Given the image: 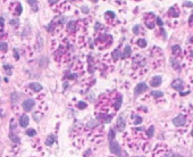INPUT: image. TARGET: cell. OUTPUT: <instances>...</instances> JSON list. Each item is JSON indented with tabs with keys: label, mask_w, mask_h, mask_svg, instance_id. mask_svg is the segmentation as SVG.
Segmentation results:
<instances>
[{
	"label": "cell",
	"mask_w": 193,
	"mask_h": 157,
	"mask_svg": "<svg viewBox=\"0 0 193 157\" xmlns=\"http://www.w3.org/2000/svg\"><path fill=\"white\" fill-rule=\"evenodd\" d=\"M172 51H173V55L177 56V55L181 53V48H180V46H177V44L173 46V48H172Z\"/></svg>",
	"instance_id": "16"
},
{
	"label": "cell",
	"mask_w": 193,
	"mask_h": 157,
	"mask_svg": "<svg viewBox=\"0 0 193 157\" xmlns=\"http://www.w3.org/2000/svg\"><path fill=\"white\" fill-rule=\"evenodd\" d=\"M18 23H19L18 20H11V21H10V24H11V25H15V26H17Z\"/></svg>",
	"instance_id": "30"
},
{
	"label": "cell",
	"mask_w": 193,
	"mask_h": 157,
	"mask_svg": "<svg viewBox=\"0 0 193 157\" xmlns=\"http://www.w3.org/2000/svg\"><path fill=\"white\" fill-rule=\"evenodd\" d=\"M147 89H148V87H147V84L145 83H139L137 86H136V88H135V94H142V92H144V91H147Z\"/></svg>",
	"instance_id": "7"
},
{
	"label": "cell",
	"mask_w": 193,
	"mask_h": 157,
	"mask_svg": "<svg viewBox=\"0 0 193 157\" xmlns=\"http://www.w3.org/2000/svg\"><path fill=\"white\" fill-rule=\"evenodd\" d=\"M56 141V137L55 135H49V137H47V140H46V145L47 146H51L54 142Z\"/></svg>",
	"instance_id": "13"
},
{
	"label": "cell",
	"mask_w": 193,
	"mask_h": 157,
	"mask_svg": "<svg viewBox=\"0 0 193 157\" xmlns=\"http://www.w3.org/2000/svg\"><path fill=\"white\" fill-rule=\"evenodd\" d=\"M109 149H110V152H111L113 154H115V155H117V156H121V154H122L121 147H119L118 142L115 141V140H111V141H110V144H109Z\"/></svg>",
	"instance_id": "2"
},
{
	"label": "cell",
	"mask_w": 193,
	"mask_h": 157,
	"mask_svg": "<svg viewBox=\"0 0 193 157\" xmlns=\"http://www.w3.org/2000/svg\"><path fill=\"white\" fill-rule=\"evenodd\" d=\"M178 14H180V13H178V11H175V10H174V8H170V10H169V15H170V16H173V17H177V16H178Z\"/></svg>",
	"instance_id": "24"
},
{
	"label": "cell",
	"mask_w": 193,
	"mask_h": 157,
	"mask_svg": "<svg viewBox=\"0 0 193 157\" xmlns=\"http://www.w3.org/2000/svg\"><path fill=\"white\" fill-rule=\"evenodd\" d=\"M133 32L135 33V34H137L139 33V26L136 25V26H134V29H133Z\"/></svg>",
	"instance_id": "32"
},
{
	"label": "cell",
	"mask_w": 193,
	"mask_h": 157,
	"mask_svg": "<svg viewBox=\"0 0 193 157\" xmlns=\"http://www.w3.org/2000/svg\"><path fill=\"white\" fill-rule=\"evenodd\" d=\"M36 41H39V43L36 42V46L39 44V47H36V48H38V50L40 51V50H42V48H43V40H42L41 35H38V39H36Z\"/></svg>",
	"instance_id": "14"
},
{
	"label": "cell",
	"mask_w": 193,
	"mask_h": 157,
	"mask_svg": "<svg viewBox=\"0 0 193 157\" xmlns=\"http://www.w3.org/2000/svg\"><path fill=\"white\" fill-rule=\"evenodd\" d=\"M134 123H135L136 125H137V124H141V123H142V117H140V116H137V117H136V120L134 121Z\"/></svg>",
	"instance_id": "28"
},
{
	"label": "cell",
	"mask_w": 193,
	"mask_h": 157,
	"mask_svg": "<svg viewBox=\"0 0 193 157\" xmlns=\"http://www.w3.org/2000/svg\"><path fill=\"white\" fill-rule=\"evenodd\" d=\"M153 132H155V127H153V126H150V127L148 129V131H147V135H148V137H152V135H153Z\"/></svg>",
	"instance_id": "22"
},
{
	"label": "cell",
	"mask_w": 193,
	"mask_h": 157,
	"mask_svg": "<svg viewBox=\"0 0 193 157\" xmlns=\"http://www.w3.org/2000/svg\"><path fill=\"white\" fill-rule=\"evenodd\" d=\"M114 138H115V131H114V130H110V131H109V140L111 141V140H114Z\"/></svg>",
	"instance_id": "27"
},
{
	"label": "cell",
	"mask_w": 193,
	"mask_h": 157,
	"mask_svg": "<svg viewBox=\"0 0 193 157\" xmlns=\"http://www.w3.org/2000/svg\"><path fill=\"white\" fill-rule=\"evenodd\" d=\"M150 84H151L152 87H159L161 84V77L160 76H155V77H152L151 81H150Z\"/></svg>",
	"instance_id": "10"
},
{
	"label": "cell",
	"mask_w": 193,
	"mask_h": 157,
	"mask_svg": "<svg viewBox=\"0 0 193 157\" xmlns=\"http://www.w3.org/2000/svg\"><path fill=\"white\" fill-rule=\"evenodd\" d=\"M29 88H30V89H32L33 91H41V90H42V86H41L40 83H38V82L30 83Z\"/></svg>",
	"instance_id": "11"
},
{
	"label": "cell",
	"mask_w": 193,
	"mask_h": 157,
	"mask_svg": "<svg viewBox=\"0 0 193 157\" xmlns=\"http://www.w3.org/2000/svg\"><path fill=\"white\" fill-rule=\"evenodd\" d=\"M156 20H157V24H158V25H162V21H161L160 18H156Z\"/></svg>",
	"instance_id": "35"
},
{
	"label": "cell",
	"mask_w": 193,
	"mask_h": 157,
	"mask_svg": "<svg viewBox=\"0 0 193 157\" xmlns=\"http://www.w3.org/2000/svg\"><path fill=\"white\" fill-rule=\"evenodd\" d=\"M151 94H152L155 98H160V97H162V96H164V94H162L161 91H152V92H151Z\"/></svg>",
	"instance_id": "23"
},
{
	"label": "cell",
	"mask_w": 193,
	"mask_h": 157,
	"mask_svg": "<svg viewBox=\"0 0 193 157\" xmlns=\"http://www.w3.org/2000/svg\"><path fill=\"white\" fill-rule=\"evenodd\" d=\"M14 54H15V58L18 59V58H19V55H18V53H17V49H14Z\"/></svg>",
	"instance_id": "31"
},
{
	"label": "cell",
	"mask_w": 193,
	"mask_h": 157,
	"mask_svg": "<svg viewBox=\"0 0 193 157\" xmlns=\"http://www.w3.org/2000/svg\"><path fill=\"white\" fill-rule=\"evenodd\" d=\"M77 107H78L80 109H83V108H85V107H86V104H85V102H83V101H80V102L77 104Z\"/></svg>",
	"instance_id": "26"
},
{
	"label": "cell",
	"mask_w": 193,
	"mask_h": 157,
	"mask_svg": "<svg viewBox=\"0 0 193 157\" xmlns=\"http://www.w3.org/2000/svg\"><path fill=\"white\" fill-rule=\"evenodd\" d=\"M137 46L141 48H144V47H147V41L144 39H140V40H137Z\"/></svg>",
	"instance_id": "19"
},
{
	"label": "cell",
	"mask_w": 193,
	"mask_h": 157,
	"mask_svg": "<svg viewBox=\"0 0 193 157\" xmlns=\"http://www.w3.org/2000/svg\"><path fill=\"white\" fill-rule=\"evenodd\" d=\"M144 22H145L147 26H148L149 29H153V26H155V22H156V17H155V15H153V14H149L148 16H145Z\"/></svg>",
	"instance_id": "4"
},
{
	"label": "cell",
	"mask_w": 193,
	"mask_h": 157,
	"mask_svg": "<svg viewBox=\"0 0 193 157\" xmlns=\"http://www.w3.org/2000/svg\"><path fill=\"white\" fill-rule=\"evenodd\" d=\"M19 124L22 127H26L29 125V116L27 115H23L21 119H19Z\"/></svg>",
	"instance_id": "12"
},
{
	"label": "cell",
	"mask_w": 193,
	"mask_h": 157,
	"mask_svg": "<svg viewBox=\"0 0 193 157\" xmlns=\"http://www.w3.org/2000/svg\"><path fill=\"white\" fill-rule=\"evenodd\" d=\"M34 100H32V99H27V100H25L24 102H23V109L24 111H26V112H29V111H31L33 107H34Z\"/></svg>",
	"instance_id": "6"
},
{
	"label": "cell",
	"mask_w": 193,
	"mask_h": 157,
	"mask_svg": "<svg viewBox=\"0 0 193 157\" xmlns=\"http://www.w3.org/2000/svg\"><path fill=\"white\" fill-rule=\"evenodd\" d=\"M9 138H10L14 142H18V141H19V139H18V138H16V135H15L14 133H10V134H9Z\"/></svg>",
	"instance_id": "25"
},
{
	"label": "cell",
	"mask_w": 193,
	"mask_h": 157,
	"mask_svg": "<svg viewBox=\"0 0 193 157\" xmlns=\"http://www.w3.org/2000/svg\"><path fill=\"white\" fill-rule=\"evenodd\" d=\"M70 1H73V0H70Z\"/></svg>",
	"instance_id": "40"
},
{
	"label": "cell",
	"mask_w": 193,
	"mask_h": 157,
	"mask_svg": "<svg viewBox=\"0 0 193 157\" xmlns=\"http://www.w3.org/2000/svg\"><path fill=\"white\" fill-rule=\"evenodd\" d=\"M191 135L193 137V130H192V132H191Z\"/></svg>",
	"instance_id": "39"
},
{
	"label": "cell",
	"mask_w": 193,
	"mask_h": 157,
	"mask_svg": "<svg viewBox=\"0 0 193 157\" xmlns=\"http://www.w3.org/2000/svg\"><path fill=\"white\" fill-rule=\"evenodd\" d=\"M27 2L31 5L33 11H36V10H38V1H36V0H27Z\"/></svg>",
	"instance_id": "15"
},
{
	"label": "cell",
	"mask_w": 193,
	"mask_h": 157,
	"mask_svg": "<svg viewBox=\"0 0 193 157\" xmlns=\"http://www.w3.org/2000/svg\"><path fill=\"white\" fill-rule=\"evenodd\" d=\"M185 122H186V119H185V116H183V115H178V116H176V117L173 120V123H174L175 126L184 125Z\"/></svg>",
	"instance_id": "5"
},
{
	"label": "cell",
	"mask_w": 193,
	"mask_h": 157,
	"mask_svg": "<svg viewBox=\"0 0 193 157\" xmlns=\"http://www.w3.org/2000/svg\"><path fill=\"white\" fill-rule=\"evenodd\" d=\"M125 127V120L123 116H119V119L117 120V129L118 131H123Z\"/></svg>",
	"instance_id": "9"
},
{
	"label": "cell",
	"mask_w": 193,
	"mask_h": 157,
	"mask_svg": "<svg viewBox=\"0 0 193 157\" xmlns=\"http://www.w3.org/2000/svg\"><path fill=\"white\" fill-rule=\"evenodd\" d=\"M10 10L15 16H18V15L22 14V5L18 3V2H14L10 6Z\"/></svg>",
	"instance_id": "3"
},
{
	"label": "cell",
	"mask_w": 193,
	"mask_h": 157,
	"mask_svg": "<svg viewBox=\"0 0 193 157\" xmlns=\"http://www.w3.org/2000/svg\"><path fill=\"white\" fill-rule=\"evenodd\" d=\"M111 41H113V39L110 35H101L96 39V42L100 47H108L111 43Z\"/></svg>",
	"instance_id": "1"
},
{
	"label": "cell",
	"mask_w": 193,
	"mask_h": 157,
	"mask_svg": "<svg viewBox=\"0 0 193 157\" xmlns=\"http://www.w3.org/2000/svg\"><path fill=\"white\" fill-rule=\"evenodd\" d=\"M0 25H1V26H2V25H3V20H2V18H1V20H0Z\"/></svg>",
	"instance_id": "37"
},
{
	"label": "cell",
	"mask_w": 193,
	"mask_h": 157,
	"mask_svg": "<svg viewBox=\"0 0 193 157\" xmlns=\"http://www.w3.org/2000/svg\"><path fill=\"white\" fill-rule=\"evenodd\" d=\"M131 53H132L131 47H129V46H126V47H125V50H124V53H123V57H129V55H131Z\"/></svg>",
	"instance_id": "18"
},
{
	"label": "cell",
	"mask_w": 193,
	"mask_h": 157,
	"mask_svg": "<svg viewBox=\"0 0 193 157\" xmlns=\"http://www.w3.org/2000/svg\"><path fill=\"white\" fill-rule=\"evenodd\" d=\"M59 0H49V3L50 5H54V3H57Z\"/></svg>",
	"instance_id": "34"
},
{
	"label": "cell",
	"mask_w": 193,
	"mask_h": 157,
	"mask_svg": "<svg viewBox=\"0 0 193 157\" xmlns=\"http://www.w3.org/2000/svg\"><path fill=\"white\" fill-rule=\"evenodd\" d=\"M75 26H76V23L75 22H69L68 23V31H73V30H75Z\"/></svg>",
	"instance_id": "21"
},
{
	"label": "cell",
	"mask_w": 193,
	"mask_h": 157,
	"mask_svg": "<svg viewBox=\"0 0 193 157\" xmlns=\"http://www.w3.org/2000/svg\"><path fill=\"white\" fill-rule=\"evenodd\" d=\"M0 50L6 51V50H7V44H6V43H0Z\"/></svg>",
	"instance_id": "29"
},
{
	"label": "cell",
	"mask_w": 193,
	"mask_h": 157,
	"mask_svg": "<svg viewBox=\"0 0 193 157\" xmlns=\"http://www.w3.org/2000/svg\"><path fill=\"white\" fill-rule=\"evenodd\" d=\"M82 11H83V13H89V8H88V7H83V8H82Z\"/></svg>",
	"instance_id": "33"
},
{
	"label": "cell",
	"mask_w": 193,
	"mask_h": 157,
	"mask_svg": "<svg viewBox=\"0 0 193 157\" xmlns=\"http://www.w3.org/2000/svg\"><path fill=\"white\" fill-rule=\"evenodd\" d=\"M113 58H114V61H117L118 58H119V56H121V51H119V49H115L114 51H113Z\"/></svg>",
	"instance_id": "17"
},
{
	"label": "cell",
	"mask_w": 193,
	"mask_h": 157,
	"mask_svg": "<svg viewBox=\"0 0 193 157\" xmlns=\"http://www.w3.org/2000/svg\"><path fill=\"white\" fill-rule=\"evenodd\" d=\"M185 5H186V6H190V7H192L193 6L192 2H185Z\"/></svg>",
	"instance_id": "36"
},
{
	"label": "cell",
	"mask_w": 193,
	"mask_h": 157,
	"mask_svg": "<svg viewBox=\"0 0 193 157\" xmlns=\"http://www.w3.org/2000/svg\"><path fill=\"white\" fill-rule=\"evenodd\" d=\"M172 157H183V156H181V155H173Z\"/></svg>",
	"instance_id": "38"
},
{
	"label": "cell",
	"mask_w": 193,
	"mask_h": 157,
	"mask_svg": "<svg viewBox=\"0 0 193 157\" xmlns=\"http://www.w3.org/2000/svg\"><path fill=\"white\" fill-rule=\"evenodd\" d=\"M172 87H173L176 91H182V90H183V82H182V80H175V81L172 83Z\"/></svg>",
	"instance_id": "8"
},
{
	"label": "cell",
	"mask_w": 193,
	"mask_h": 157,
	"mask_svg": "<svg viewBox=\"0 0 193 157\" xmlns=\"http://www.w3.org/2000/svg\"><path fill=\"white\" fill-rule=\"evenodd\" d=\"M26 134H27L29 137H35L36 131H35V130H33V129H29V130L26 131Z\"/></svg>",
	"instance_id": "20"
}]
</instances>
